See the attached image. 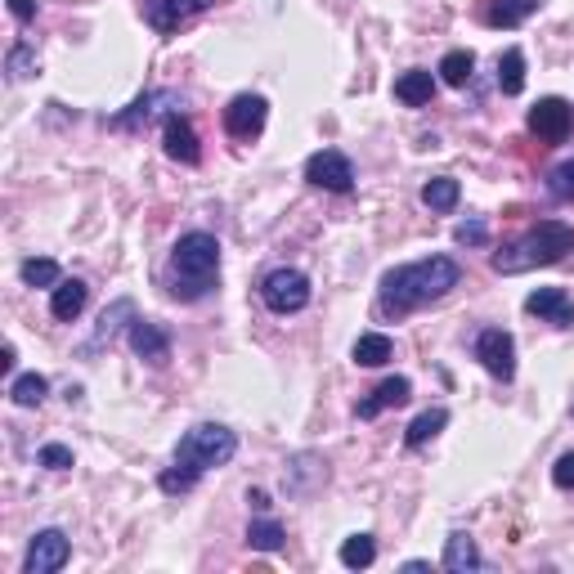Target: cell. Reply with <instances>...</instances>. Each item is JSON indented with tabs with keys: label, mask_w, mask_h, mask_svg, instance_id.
Returning a JSON list of instances; mask_svg holds the SVG:
<instances>
[{
	"label": "cell",
	"mask_w": 574,
	"mask_h": 574,
	"mask_svg": "<svg viewBox=\"0 0 574 574\" xmlns=\"http://www.w3.org/2000/svg\"><path fill=\"white\" fill-rule=\"evenodd\" d=\"M458 283H462V270H458V261H449V256L400 265V270H391L382 279V310H395V314L418 310V305L449 296Z\"/></svg>",
	"instance_id": "obj_1"
},
{
	"label": "cell",
	"mask_w": 574,
	"mask_h": 574,
	"mask_svg": "<svg viewBox=\"0 0 574 574\" xmlns=\"http://www.w3.org/2000/svg\"><path fill=\"white\" fill-rule=\"evenodd\" d=\"M220 274V243L207 234V229H193L175 243L171 252V292L180 301H202V296L216 287Z\"/></svg>",
	"instance_id": "obj_2"
},
{
	"label": "cell",
	"mask_w": 574,
	"mask_h": 574,
	"mask_svg": "<svg viewBox=\"0 0 574 574\" xmlns=\"http://www.w3.org/2000/svg\"><path fill=\"white\" fill-rule=\"evenodd\" d=\"M566 252H574V229L566 220H539L525 238H516L512 247L494 256V270L498 274H525L534 265H557L566 261Z\"/></svg>",
	"instance_id": "obj_3"
},
{
	"label": "cell",
	"mask_w": 574,
	"mask_h": 574,
	"mask_svg": "<svg viewBox=\"0 0 574 574\" xmlns=\"http://www.w3.org/2000/svg\"><path fill=\"white\" fill-rule=\"evenodd\" d=\"M234 453H238V435L234 431L220 427V422H202V427H193L180 440L175 462H180L184 471H193V476H202V471H211V467H225Z\"/></svg>",
	"instance_id": "obj_4"
},
{
	"label": "cell",
	"mask_w": 574,
	"mask_h": 574,
	"mask_svg": "<svg viewBox=\"0 0 574 574\" xmlns=\"http://www.w3.org/2000/svg\"><path fill=\"white\" fill-rule=\"evenodd\" d=\"M261 296L274 314H296L310 305V279L301 270H274L261 279Z\"/></svg>",
	"instance_id": "obj_5"
},
{
	"label": "cell",
	"mask_w": 574,
	"mask_h": 574,
	"mask_svg": "<svg viewBox=\"0 0 574 574\" xmlns=\"http://www.w3.org/2000/svg\"><path fill=\"white\" fill-rule=\"evenodd\" d=\"M305 180H310L314 189L350 193V189H355V166H350L346 153H337V148H323V153H314L310 162H305Z\"/></svg>",
	"instance_id": "obj_6"
},
{
	"label": "cell",
	"mask_w": 574,
	"mask_h": 574,
	"mask_svg": "<svg viewBox=\"0 0 574 574\" xmlns=\"http://www.w3.org/2000/svg\"><path fill=\"white\" fill-rule=\"evenodd\" d=\"M476 359L485 364L489 377H498V382H512V377H516V341H512V332L485 328L476 337Z\"/></svg>",
	"instance_id": "obj_7"
},
{
	"label": "cell",
	"mask_w": 574,
	"mask_h": 574,
	"mask_svg": "<svg viewBox=\"0 0 574 574\" xmlns=\"http://www.w3.org/2000/svg\"><path fill=\"white\" fill-rule=\"evenodd\" d=\"M68 557H72L68 534H63V530H41V534L32 539V548H27L23 570H27V574H54V570L68 566Z\"/></svg>",
	"instance_id": "obj_8"
},
{
	"label": "cell",
	"mask_w": 574,
	"mask_h": 574,
	"mask_svg": "<svg viewBox=\"0 0 574 574\" xmlns=\"http://www.w3.org/2000/svg\"><path fill=\"white\" fill-rule=\"evenodd\" d=\"M570 126H574V108L566 104V99L548 95V99H539V104L530 108V131L539 135V140L561 144L570 135Z\"/></svg>",
	"instance_id": "obj_9"
},
{
	"label": "cell",
	"mask_w": 574,
	"mask_h": 574,
	"mask_svg": "<svg viewBox=\"0 0 574 574\" xmlns=\"http://www.w3.org/2000/svg\"><path fill=\"white\" fill-rule=\"evenodd\" d=\"M265 117H270V104L261 95H238L234 104L225 108V131L234 140H256L265 131Z\"/></svg>",
	"instance_id": "obj_10"
},
{
	"label": "cell",
	"mask_w": 574,
	"mask_h": 574,
	"mask_svg": "<svg viewBox=\"0 0 574 574\" xmlns=\"http://www.w3.org/2000/svg\"><path fill=\"white\" fill-rule=\"evenodd\" d=\"M211 5H216V0H144V18L157 32H175L184 18L202 14V9H211Z\"/></svg>",
	"instance_id": "obj_11"
},
{
	"label": "cell",
	"mask_w": 574,
	"mask_h": 574,
	"mask_svg": "<svg viewBox=\"0 0 574 574\" xmlns=\"http://www.w3.org/2000/svg\"><path fill=\"white\" fill-rule=\"evenodd\" d=\"M525 310L548 319V323H557V328H570L574 323V301L566 296V287H539V292H530Z\"/></svg>",
	"instance_id": "obj_12"
},
{
	"label": "cell",
	"mask_w": 574,
	"mask_h": 574,
	"mask_svg": "<svg viewBox=\"0 0 574 574\" xmlns=\"http://www.w3.org/2000/svg\"><path fill=\"white\" fill-rule=\"evenodd\" d=\"M131 350L148 364H166L171 359V337H166L157 323L148 319H131Z\"/></svg>",
	"instance_id": "obj_13"
},
{
	"label": "cell",
	"mask_w": 574,
	"mask_h": 574,
	"mask_svg": "<svg viewBox=\"0 0 574 574\" xmlns=\"http://www.w3.org/2000/svg\"><path fill=\"white\" fill-rule=\"evenodd\" d=\"M162 144H166V157H171V162L193 166V162L202 157L198 135H193V126L184 122V117H166V126H162Z\"/></svg>",
	"instance_id": "obj_14"
},
{
	"label": "cell",
	"mask_w": 574,
	"mask_h": 574,
	"mask_svg": "<svg viewBox=\"0 0 574 574\" xmlns=\"http://www.w3.org/2000/svg\"><path fill=\"white\" fill-rule=\"evenodd\" d=\"M413 395V386H409V377H386L382 386H377L373 395H368V400H359V418H377V413L382 409H400L404 400H409Z\"/></svg>",
	"instance_id": "obj_15"
},
{
	"label": "cell",
	"mask_w": 574,
	"mask_h": 574,
	"mask_svg": "<svg viewBox=\"0 0 574 574\" xmlns=\"http://www.w3.org/2000/svg\"><path fill=\"white\" fill-rule=\"evenodd\" d=\"M86 296H90V287L81 279H63L59 287H54V296H50V314H54V319H63V323H72L81 310H86Z\"/></svg>",
	"instance_id": "obj_16"
},
{
	"label": "cell",
	"mask_w": 574,
	"mask_h": 574,
	"mask_svg": "<svg viewBox=\"0 0 574 574\" xmlns=\"http://www.w3.org/2000/svg\"><path fill=\"white\" fill-rule=\"evenodd\" d=\"M444 570H449V574L480 570V548H476L471 534H449V539H444Z\"/></svg>",
	"instance_id": "obj_17"
},
{
	"label": "cell",
	"mask_w": 574,
	"mask_h": 574,
	"mask_svg": "<svg viewBox=\"0 0 574 574\" xmlns=\"http://www.w3.org/2000/svg\"><path fill=\"white\" fill-rule=\"evenodd\" d=\"M431 95H435V77H431V72H422V68L404 72V77L395 81V99H400V104H409V108L431 104Z\"/></svg>",
	"instance_id": "obj_18"
},
{
	"label": "cell",
	"mask_w": 574,
	"mask_h": 574,
	"mask_svg": "<svg viewBox=\"0 0 574 574\" xmlns=\"http://www.w3.org/2000/svg\"><path fill=\"white\" fill-rule=\"evenodd\" d=\"M539 5H543V0H489V5H485V23L489 27H516V23H525Z\"/></svg>",
	"instance_id": "obj_19"
},
{
	"label": "cell",
	"mask_w": 574,
	"mask_h": 574,
	"mask_svg": "<svg viewBox=\"0 0 574 574\" xmlns=\"http://www.w3.org/2000/svg\"><path fill=\"white\" fill-rule=\"evenodd\" d=\"M350 355H355L359 368H382L386 359L395 355V346H391V337H386V332H364V337L355 341V350H350Z\"/></svg>",
	"instance_id": "obj_20"
},
{
	"label": "cell",
	"mask_w": 574,
	"mask_h": 574,
	"mask_svg": "<svg viewBox=\"0 0 574 574\" xmlns=\"http://www.w3.org/2000/svg\"><path fill=\"white\" fill-rule=\"evenodd\" d=\"M444 427H449V413H444V409H427V413H418V418L409 422V431H404V444H409V449H422V444L435 440V435H440Z\"/></svg>",
	"instance_id": "obj_21"
},
{
	"label": "cell",
	"mask_w": 574,
	"mask_h": 574,
	"mask_svg": "<svg viewBox=\"0 0 574 574\" xmlns=\"http://www.w3.org/2000/svg\"><path fill=\"white\" fill-rule=\"evenodd\" d=\"M373 561H377L373 534H350V539L341 543V566H346V570H368Z\"/></svg>",
	"instance_id": "obj_22"
},
{
	"label": "cell",
	"mask_w": 574,
	"mask_h": 574,
	"mask_svg": "<svg viewBox=\"0 0 574 574\" xmlns=\"http://www.w3.org/2000/svg\"><path fill=\"white\" fill-rule=\"evenodd\" d=\"M458 180H449V175H435V180L422 184V202H427L431 211H453L458 207Z\"/></svg>",
	"instance_id": "obj_23"
},
{
	"label": "cell",
	"mask_w": 574,
	"mask_h": 574,
	"mask_svg": "<svg viewBox=\"0 0 574 574\" xmlns=\"http://www.w3.org/2000/svg\"><path fill=\"white\" fill-rule=\"evenodd\" d=\"M498 90L503 95H521L525 90V54L521 50H507L498 59Z\"/></svg>",
	"instance_id": "obj_24"
},
{
	"label": "cell",
	"mask_w": 574,
	"mask_h": 574,
	"mask_svg": "<svg viewBox=\"0 0 574 574\" xmlns=\"http://www.w3.org/2000/svg\"><path fill=\"white\" fill-rule=\"evenodd\" d=\"M471 68H476V54H471V50H449L440 59V81H444V86H467Z\"/></svg>",
	"instance_id": "obj_25"
},
{
	"label": "cell",
	"mask_w": 574,
	"mask_h": 574,
	"mask_svg": "<svg viewBox=\"0 0 574 574\" xmlns=\"http://www.w3.org/2000/svg\"><path fill=\"white\" fill-rule=\"evenodd\" d=\"M122 319H135V301H113L104 314H99V328H95V346H104V341H113L117 332H122Z\"/></svg>",
	"instance_id": "obj_26"
},
{
	"label": "cell",
	"mask_w": 574,
	"mask_h": 574,
	"mask_svg": "<svg viewBox=\"0 0 574 574\" xmlns=\"http://www.w3.org/2000/svg\"><path fill=\"white\" fill-rule=\"evenodd\" d=\"M45 391H50V382H45L41 373H23V377H14V386H9L18 409H36V404L45 400Z\"/></svg>",
	"instance_id": "obj_27"
},
{
	"label": "cell",
	"mask_w": 574,
	"mask_h": 574,
	"mask_svg": "<svg viewBox=\"0 0 574 574\" xmlns=\"http://www.w3.org/2000/svg\"><path fill=\"white\" fill-rule=\"evenodd\" d=\"M283 525L279 521H252L247 525V543H252L256 552H279L283 548Z\"/></svg>",
	"instance_id": "obj_28"
},
{
	"label": "cell",
	"mask_w": 574,
	"mask_h": 574,
	"mask_svg": "<svg viewBox=\"0 0 574 574\" xmlns=\"http://www.w3.org/2000/svg\"><path fill=\"white\" fill-rule=\"evenodd\" d=\"M23 283L27 287H59V265L54 261H23Z\"/></svg>",
	"instance_id": "obj_29"
},
{
	"label": "cell",
	"mask_w": 574,
	"mask_h": 574,
	"mask_svg": "<svg viewBox=\"0 0 574 574\" xmlns=\"http://www.w3.org/2000/svg\"><path fill=\"white\" fill-rule=\"evenodd\" d=\"M548 193H552V198H561V202L574 198V157H570V162H561L557 171L548 175Z\"/></svg>",
	"instance_id": "obj_30"
},
{
	"label": "cell",
	"mask_w": 574,
	"mask_h": 574,
	"mask_svg": "<svg viewBox=\"0 0 574 574\" xmlns=\"http://www.w3.org/2000/svg\"><path fill=\"white\" fill-rule=\"evenodd\" d=\"M157 485H162L166 494H189V489L198 485V476H193V471H184L180 462H175L171 471H162V480H157Z\"/></svg>",
	"instance_id": "obj_31"
},
{
	"label": "cell",
	"mask_w": 574,
	"mask_h": 574,
	"mask_svg": "<svg viewBox=\"0 0 574 574\" xmlns=\"http://www.w3.org/2000/svg\"><path fill=\"white\" fill-rule=\"evenodd\" d=\"M32 72H36V50H27V45H14V50H9V77L23 81V77H32Z\"/></svg>",
	"instance_id": "obj_32"
},
{
	"label": "cell",
	"mask_w": 574,
	"mask_h": 574,
	"mask_svg": "<svg viewBox=\"0 0 574 574\" xmlns=\"http://www.w3.org/2000/svg\"><path fill=\"white\" fill-rule=\"evenodd\" d=\"M453 238H458L462 247H480L489 238V225H485V220H462V225L453 229Z\"/></svg>",
	"instance_id": "obj_33"
},
{
	"label": "cell",
	"mask_w": 574,
	"mask_h": 574,
	"mask_svg": "<svg viewBox=\"0 0 574 574\" xmlns=\"http://www.w3.org/2000/svg\"><path fill=\"white\" fill-rule=\"evenodd\" d=\"M41 467H54V471L72 467V449H68V444H45V449H41Z\"/></svg>",
	"instance_id": "obj_34"
},
{
	"label": "cell",
	"mask_w": 574,
	"mask_h": 574,
	"mask_svg": "<svg viewBox=\"0 0 574 574\" xmlns=\"http://www.w3.org/2000/svg\"><path fill=\"white\" fill-rule=\"evenodd\" d=\"M552 480H557V489H574V453H561L557 467H552Z\"/></svg>",
	"instance_id": "obj_35"
},
{
	"label": "cell",
	"mask_w": 574,
	"mask_h": 574,
	"mask_svg": "<svg viewBox=\"0 0 574 574\" xmlns=\"http://www.w3.org/2000/svg\"><path fill=\"white\" fill-rule=\"evenodd\" d=\"M9 14H14L18 23H32V18H36V0H9Z\"/></svg>",
	"instance_id": "obj_36"
},
{
	"label": "cell",
	"mask_w": 574,
	"mask_h": 574,
	"mask_svg": "<svg viewBox=\"0 0 574 574\" xmlns=\"http://www.w3.org/2000/svg\"><path fill=\"white\" fill-rule=\"evenodd\" d=\"M247 503L261 507V512H265V507H270V494H265V489H252V494H247Z\"/></svg>",
	"instance_id": "obj_37"
}]
</instances>
